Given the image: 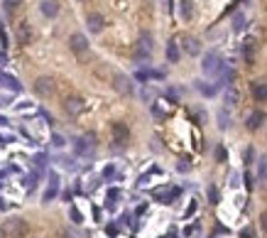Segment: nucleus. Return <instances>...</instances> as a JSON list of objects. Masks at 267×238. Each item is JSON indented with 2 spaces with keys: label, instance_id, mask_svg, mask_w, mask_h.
I'll return each mask as SVG.
<instances>
[{
  "label": "nucleus",
  "instance_id": "obj_30",
  "mask_svg": "<svg viewBox=\"0 0 267 238\" xmlns=\"http://www.w3.org/2000/svg\"><path fill=\"white\" fill-rule=\"evenodd\" d=\"M260 226H263V231L267 234V214H263V216H260Z\"/></svg>",
  "mask_w": 267,
  "mask_h": 238
},
{
  "label": "nucleus",
  "instance_id": "obj_13",
  "mask_svg": "<svg viewBox=\"0 0 267 238\" xmlns=\"http://www.w3.org/2000/svg\"><path fill=\"white\" fill-rule=\"evenodd\" d=\"M57 191H59V179H57V175H52V179H49V187H47V191H44V201H47V204H49V201H54Z\"/></svg>",
  "mask_w": 267,
  "mask_h": 238
},
{
  "label": "nucleus",
  "instance_id": "obj_15",
  "mask_svg": "<svg viewBox=\"0 0 267 238\" xmlns=\"http://www.w3.org/2000/svg\"><path fill=\"white\" fill-rule=\"evenodd\" d=\"M167 59L172 61V64L179 61V45H177V40H169L167 42Z\"/></svg>",
  "mask_w": 267,
  "mask_h": 238
},
{
  "label": "nucleus",
  "instance_id": "obj_3",
  "mask_svg": "<svg viewBox=\"0 0 267 238\" xmlns=\"http://www.w3.org/2000/svg\"><path fill=\"white\" fill-rule=\"evenodd\" d=\"M113 89L120 94V96H133L135 86H133V79L128 74H113Z\"/></svg>",
  "mask_w": 267,
  "mask_h": 238
},
{
  "label": "nucleus",
  "instance_id": "obj_23",
  "mask_svg": "<svg viewBox=\"0 0 267 238\" xmlns=\"http://www.w3.org/2000/svg\"><path fill=\"white\" fill-rule=\"evenodd\" d=\"M218 128H230V116L226 111H218Z\"/></svg>",
  "mask_w": 267,
  "mask_h": 238
},
{
  "label": "nucleus",
  "instance_id": "obj_16",
  "mask_svg": "<svg viewBox=\"0 0 267 238\" xmlns=\"http://www.w3.org/2000/svg\"><path fill=\"white\" fill-rule=\"evenodd\" d=\"M253 96H255V101H267V84H260V81H255L253 84Z\"/></svg>",
  "mask_w": 267,
  "mask_h": 238
},
{
  "label": "nucleus",
  "instance_id": "obj_4",
  "mask_svg": "<svg viewBox=\"0 0 267 238\" xmlns=\"http://www.w3.org/2000/svg\"><path fill=\"white\" fill-rule=\"evenodd\" d=\"M69 49H71L74 54H78V57H86V54H88V40H86V35L74 32V35L69 37Z\"/></svg>",
  "mask_w": 267,
  "mask_h": 238
},
{
  "label": "nucleus",
  "instance_id": "obj_28",
  "mask_svg": "<svg viewBox=\"0 0 267 238\" xmlns=\"http://www.w3.org/2000/svg\"><path fill=\"white\" fill-rule=\"evenodd\" d=\"M253 236H255L253 229H243V231H240V238H253Z\"/></svg>",
  "mask_w": 267,
  "mask_h": 238
},
{
  "label": "nucleus",
  "instance_id": "obj_17",
  "mask_svg": "<svg viewBox=\"0 0 267 238\" xmlns=\"http://www.w3.org/2000/svg\"><path fill=\"white\" fill-rule=\"evenodd\" d=\"M0 86L12 89V91H20V89H22V86L17 84V79H12V76H7V74H0Z\"/></svg>",
  "mask_w": 267,
  "mask_h": 238
},
{
  "label": "nucleus",
  "instance_id": "obj_8",
  "mask_svg": "<svg viewBox=\"0 0 267 238\" xmlns=\"http://www.w3.org/2000/svg\"><path fill=\"white\" fill-rule=\"evenodd\" d=\"M255 52H258V40L255 37H245V42H243V57H245L248 64L255 61Z\"/></svg>",
  "mask_w": 267,
  "mask_h": 238
},
{
  "label": "nucleus",
  "instance_id": "obj_2",
  "mask_svg": "<svg viewBox=\"0 0 267 238\" xmlns=\"http://www.w3.org/2000/svg\"><path fill=\"white\" fill-rule=\"evenodd\" d=\"M2 229H5V236H10V238H25L27 231H30L25 219H10Z\"/></svg>",
  "mask_w": 267,
  "mask_h": 238
},
{
  "label": "nucleus",
  "instance_id": "obj_24",
  "mask_svg": "<svg viewBox=\"0 0 267 238\" xmlns=\"http://www.w3.org/2000/svg\"><path fill=\"white\" fill-rule=\"evenodd\" d=\"M208 199H211V204H218V189L216 187H208Z\"/></svg>",
  "mask_w": 267,
  "mask_h": 238
},
{
  "label": "nucleus",
  "instance_id": "obj_10",
  "mask_svg": "<svg viewBox=\"0 0 267 238\" xmlns=\"http://www.w3.org/2000/svg\"><path fill=\"white\" fill-rule=\"evenodd\" d=\"M113 140L115 143H120V145H125L128 143V138H130V130H128V125L125 123H113Z\"/></svg>",
  "mask_w": 267,
  "mask_h": 238
},
{
  "label": "nucleus",
  "instance_id": "obj_21",
  "mask_svg": "<svg viewBox=\"0 0 267 238\" xmlns=\"http://www.w3.org/2000/svg\"><path fill=\"white\" fill-rule=\"evenodd\" d=\"M233 30H235V32H243V30H245V15H243V12H238V15L233 17Z\"/></svg>",
  "mask_w": 267,
  "mask_h": 238
},
{
  "label": "nucleus",
  "instance_id": "obj_25",
  "mask_svg": "<svg viewBox=\"0 0 267 238\" xmlns=\"http://www.w3.org/2000/svg\"><path fill=\"white\" fill-rule=\"evenodd\" d=\"M253 157H255V150L248 147V150H245V165H253Z\"/></svg>",
  "mask_w": 267,
  "mask_h": 238
},
{
  "label": "nucleus",
  "instance_id": "obj_19",
  "mask_svg": "<svg viewBox=\"0 0 267 238\" xmlns=\"http://www.w3.org/2000/svg\"><path fill=\"white\" fill-rule=\"evenodd\" d=\"M263 118H265V116H263L260 111H255V113L248 118V128H250V130H258V128L263 125Z\"/></svg>",
  "mask_w": 267,
  "mask_h": 238
},
{
  "label": "nucleus",
  "instance_id": "obj_14",
  "mask_svg": "<svg viewBox=\"0 0 267 238\" xmlns=\"http://www.w3.org/2000/svg\"><path fill=\"white\" fill-rule=\"evenodd\" d=\"M223 101H226V106H238V103H240V94H238V89L228 86L226 94H223Z\"/></svg>",
  "mask_w": 267,
  "mask_h": 238
},
{
  "label": "nucleus",
  "instance_id": "obj_20",
  "mask_svg": "<svg viewBox=\"0 0 267 238\" xmlns=\"http://www.w3.org/2000/svg\"><path fill=\"white\" fill-rule=\"evenodd\" d=\"M218 74H221V79H223L226 84H230V81L235 79V71H233L230 66H223V64H221V69H218Z\"/></svg>",
  "mask_w": 267,
  "mask_h": 238
},
{
  "label": "nucleus",
  "instance_id": "obj_27",
  "mask_svg": "<svg viewBox=\"0 0 267 238\" xmlns=\"http://www.w3.org/2000/svg\"><path fill=\"white\" fill-rule=\"evenodd\" d=\"M226 157H228V155H226V150H223V147H218V150H216V160H218V162H226Z\"/></svg>",
  "mask_w": 267,
  "mask_h": 238
},
{
  "label": "nucleus",
  "instance_id": "obj_11",
  "mask_svg": "<svg viewBox=\"0 0 267 238\" xmlns=\"http://www.w3.org/2000/svg\"><path fill=\"white\" fill-rule=\"evenodd\" d=\"M15 37H17L20 45H30V42H32V27H30L27 22H20L17 30H15Z\"/></svg>",
  "mask_w": 267,
  "mask_h": 238
},
{
  "label": "nucleus",
  "instance_id": "obj_32",
  "mask_svg": "<svg viewBox=\"0 0 267 238\" xmlns=\"http://www.w3.org/2000/svg\"><path fill=\"white\" fill-rule=\"evenodd\" d=\"M118 194H120L118 189H111V191H108V199H118Z\"/></svg>",
  "mask_w": 267,
  "mask_h": 238
},
{
  "label": "nucleus",
  "instance_id": "obj_22",
  "mask_svg": "<svg viewBox=\"0 0 267 238\" xmlns=\"http://www.w3.org/2000/svg\"><path fill=\"white\" fill-rule=\"evenodd\" d=\"M196 89H199L203 96H213V94H216V86H211V84H203V81H196Z\"/></svg>",
  "mask_w": 267,
  "mask_h": 238
},
{
  "label": "nucleus",
  "instance_id": "obj_33",
  "mask_svg": "<svg viewBox=\"0 0 267 238\" xmlns=\"http://www.w3.org/2000/svg\"><path fill=\"white\" fill-rule=\"evenodd\" d=\"M0 238H7V236H5V229H2V226H0Z\"/></svg>",
  "mask_w": 267,
  "mask_h": 238
},
{
  "label": "nucleus",
  "instance_id": "obj_18",
  "mask_svg": "<svg viewBox=\"0 0 267 238\" xmlns=\"http://www.w3.org/2000/svg\"><path fill=\"white\" fill-rule=\"evenodd\" d=\"M182 20H191L194 17V2L191 0H182Z\"/></svg>",
  "mask_w": 267,
  "mask_h": 238
},
{
  "label": "nucleus",
  "instance_id": "obj_9",
  "mask_svg": "<svg viewBox=\"0 0 267 238\" xmlns=\"http://www.w3.org/2000/svg\"><path fill=\"white\" fill-rule=\"evenodd\" d=\"M86 25H88V32H93V35H98V32L103 30V25H106V20H103V15H101V12H91V15L86 17Z\"/></svg>",
  "mask_w": 267,
  "mask_h": 238
},
{
  "label": "nucleus",
  "instance_id": "obj_6",
  "mask_svg": "<svg viewBox=\"0 0 267 238\" xmlns=\"http://www.w3.org/2000/svg\"><path fill=\"white\" fill-rule=\"evenodd\" d=\"M201 69H203V74H216V71L221 69V57H218L216 52H208V54L203 57Z\"/></svg>",
  "mask_w": 267,
  "mask_h": 238
},
{
  "label": "nucleus",
  "instance_id": "obj_26",
  "mask_svg": "<svg viewBox=\"0 0 267 238\" xmlns=\"http://www.w3.org/2000/svg\"><path fill=\"white\" fill-rule=\"evenodd\" d=\"M52 145H54V147H64V138H62V135H54V138H52Z\"/></svg>",
  "mask_w": 267,
  "mask_h": 238
},
{
  "label": "nucleus",
  "instance_id": "obj_31",
  "mask_svg": "<svg viewBox=\"0 0 267 238\" xmlns=\"http://www.w3.org/2000/svg\"><path fill=\"white\" fill-rule=\"evenodd\" d=\"M71 219H74V221H81V214H78V209H71Z\"/></svg>",
  "mask_w": 267,
  "mask_h": 238
},
{
  "label": "nucleus",
  "instance_id": "obj_12",
  "mask_svg": "<svg viewBox=\"0 0 267 238\" xmlns=\"http://www.w3.org/2000/svg\"><path fill=\"white\" fill-rule=\"evenodd\" d=\"M39 12L44 17H57L59 15V2L57 0H42L39 2Z\"/></svg>",
  "mask_w": 267,
  "mask_h": 238
},
{
  "label": "nucleus",
  "instance_id": "obj_7",
  "mask_svg": "<svg viewBox=\"0 0 267 238\" xmlns=\"http://www.w3.org/2000/svg\"><path fill=\"white\" fill-rule=\"evenodd\" d=\"M182 42H184V52H187L189 57H199V54H201V42H199V37H194V35H187Z\"/></svg>",
  "mask_w": 267,
  "mask_h": 238
},
{
  "label": "nucleus",
  "instance_id": "obj_1",
  "mask_svg": "<svg viewBox=\"0 0 267 238\" xmlns=\"http://www.w3.org/2000/svg\"><path fill=\"white\" fill-rule=\"evenodd\" d=\"M54 91H57V84H54L52 76H37L35 79V94L37 96L49 98V96H54Z\"/></svg>",
  "mask_w": 267,
  "mask_h": 238
},
{
  "label": "nucleus",
  "instance_id": "obj_29",
  "mask_svg": "<svg viewBox=\"0 0 267 238\" xmlns=\"http://www.w3.org/2000/svg\"><path fill=\"white\" fill-rule=\"evenodd\" d=\"M20 2H22V0H5V5H7V7H10V10H12V7H17V5H20Z\"/></svg>",
  "mask_w": 267,
  "mask_h": 238
},
{
  "label": "nucleus",
  "instance_id": "obj_5",
  "mask_svg": "<svg viewBox=\"0 0 267 238\" xmlns=\"http://www.w3.org/2000/svg\"><path fill=\"white\" fill-rule=\"evenodd\" d=\"M83 108H86L83 98H78V96H69V98H64V113L71 116V118L81 116V113H83Z\"/></svg>",
  "mask_w": 267,
  "mask_h": 238
}]
</instances>
